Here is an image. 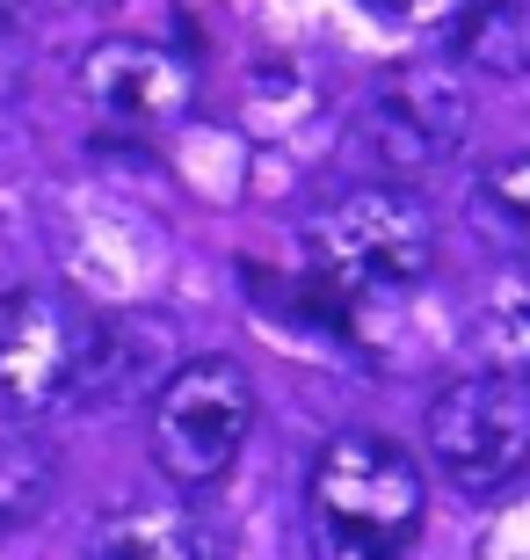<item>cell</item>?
<instances>
[{
	"mask_svg": "<svg viewBox=\"0 0 530 560\" xmlns=\"http://www.w3.org/2000/svg\"><path fill=\"white\" fill-rule=\"evenodd\" d=\"M450 51H458L472 73H494V81L530 73V0H458Z\"/></svg>",
	"mask_w": 530,
	"mask_h": 560,
	"instance_id": "ba28073f",
	"label": "cell"
},
{
	"mask_svg": "<svg viewBox=\"0 0 530 560\" xmlns=\"http://www.w3.org/2000/svg\"><path fill=\"white\" fill-rule=\"evenodd\" d=\"M81 88L87 103L117 117V125H167L197 103V66L175 44L153 37H103L81 59Z\"/></svg>",
	"mask_w": 530,
	"mask_h": 560,
	"instance_id": "52a82bcc",
	"label": "cell"
},
{
	"mask_svg": "<svg viewBox=\"0 0 530 560\" xmlns=\"http://www.w3.org/2000/svg\"><path fill=\"white\" fill-rule=\"evenodd\" d=\"M87 313L66 291L22 284L0 299V416H51L81 386Z\"/></svg>",
	"mask_w": 530,
	"mask_h": 560,
	"instance_id": "8992f818",
	"label": "cell"
},
{
	"mask_svg": "<svg viewBox=\"0 0 530 560\" xmlns=\"http://www.w3.org/2000/svg\"><path fill=\"white\" fill-rule=\"evenodd\" d=\"M466 131H472V95L436 59L386 73L356 109V145L378 167H436L466 145Z\"/></svg>",
	"mask_w": 530,
	"mask_h": 560,
	"instance_id": "5b68a950",
	"label": "cell"
},
{
	"mask_svg": "<svg viewBox=\"0 0 530 560\" xmlns=\"http://www.w3.org/2000/svg\"><path fill=\"white\" fill-rule=\"evenodd\" d=\"M87 560H204V539L175 502H131L95 524Z\"/></svg>",
	"mask_w": 530,
	"mask_h": 560,
	"instance_id": "9c48e42d",
	"label": "cell"
},
{
	"mask_svg": "<svg viewBox=\"0 0 530 560\" xmlns=\"http://www.w3.org/2000/svg\"><path fill=\"white\" fill-rule=\"evenodd\" d=\"M255 430V378L233 357H189L153 394V466L175 488H211L233 474Z\"/></svg>",
	"mask_w": 530,
	"mask_h": 560,
	"instance_id": "3957f363",
	"label": "cell"
},
{
	"mask_svg": "<svg viewBox=\"0 0 530 560\" xmlns=\"http://www.w3.org/2000/svg\"><path fill=\"white\" fill-rule=\"evenodd\" d=\"M422 444L436 458V474L466 495L509 488L530 466V378L516 372H466L428 400Z\"/></svg>",
	"mask_w": 530,
	"mask_h": 560,
	"instance_id": "277c9868",
	"label": "cell"
},
{
	"mask_svg": "<svg viewBox=\"0 0 530 560\" xmlns=\"http://www.w3.org/2000/svg\"><path fill=\"white\" fill-rule=\"evenodd\" d=\"M370 8H378V15H408L414 0H370Z\"/></svg>",
	"mask_w": 530,
	"mask_h": 560,
	"instance_id": "5bb4252c",
	"label": "cell"
},
{
	"mask_svg": "<svg viewBox=\"0 0 530 560\" xmlns=\"http://www.w3.org/2000/svg\"><path fill=\"white\" fill-rule=\"evenodd\" d=\"M44 488H51V458L44 452H8L0 458V532L22 517H37Z\"/></svg>",
	"mask_w": 530,
	"mask_h": 560,
	"instance_id": "4fadbf2b",
	"label": "cell"
},
{
	"mask_svg": "<svg viewBox=\"0 0 530 560\" xmlns=\"http://www.w3.org/2000/svg\"><path fill=\"white\" fill-rule=\"evenodd\" d=\"M480 205H487V219L530 255V153H516V161L487 167V183H480Z\"/></svg>",
	"mask_w": 530,
	"mask_h": 560,
	"instance_id": "7c38bea8",
	"label": "cell"
},
{
	"mask_svg": "<svg viewBox=\"0 0 530 560\" xmlns=\"http://www.w3.org/2000/svg\"><path fill=\"white\" fill-rule=\"evenodd\" d=\"M145 350H153V342H145L139 320H87V335H81V386H73V400H87V408L131 400V378H139Z\"/></svg>",
	"mask_w": 530,
	"mask_h": 560,
	"instance_id": "8fae6325",
	"label": "cell"
},
{
	"mask_svg": "<svg viewBox=\"0 0 530 560\" xmlns=\"http://www.w3.org/2000/svg\"><path fill=\"white\" fill-rule=\"evenodd\" d=\"M313 277L342 284L349 299H392L414 291L436 262V226L408 189H349L306 226Z\"/></svg>",
	"mask_w": 530,
	"mask_h": 560,
	"instance_id": "7a4b0ae2",
	"label": "cell"
},
{
	"mask_svg": "<svg viewBox=\"0 0 530 560\" xmlns=\"http://www.w3.org/2000/svg\"><path fill=\"white\" fill-rule=\"evenodd\" d=\"M472 350H480L487 372L530 378V270H509L487 284L480 320H472Z\"/></svg>",
	"mask_w": 530,
	"mask_h": 560,
	"instance_id": "30bf717a",
	"label": "cell"
},
{
	"mask_svg": "<svg viewBox=\"0 0 530 560\" xmlns=\"http://www.w3.org/2000/svg\"><path fill=\"white\" fill-rule=\"evenodd\" d=\"M306 517L320 560H414L428 517L422 466L392 436L349 430L334 444H320V458H313Z\"/></svg>",
	"mask_w": 530,
	"mask_h": 560,
	"instance_id": "6da1fadb",
	"label": "cell"
}]
</instances>
